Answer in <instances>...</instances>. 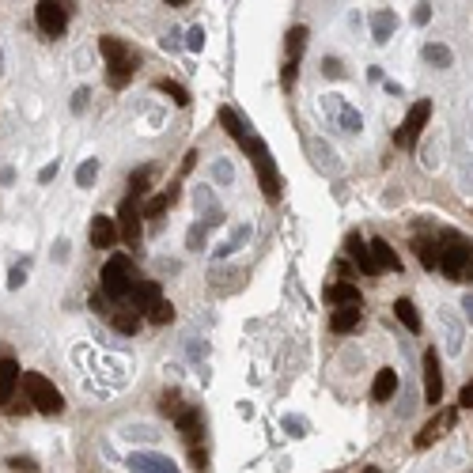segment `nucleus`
<instances>
[{
	"mask_svg": "<svg viewBox=\"0 0 473 473\" xmlns=\"http://www.w3.org/2000/svg\"><path fill=\"white\" fill-rule=\"evenodd\" d=\"M99 50H102V57H106V84L110 87H125L133 80V72H136V53L114 35H102Z\"/></svg>",
	"mask_w": 473,
	"mask_h": 473,
	"instance_id": "1",
	"label": "nucleus"
},
{
	"mask_svg": "<svg viewBox=\"0 0 473 473\" xmlns=\"http://www.w3.org/2000/svg\"><path fill=\"white\" fill-rule=\"evenodd\" d=\"M99 280H102V292H106L114 303L133 299V288H136V269H133V258H125V254H110V261L102 266Z\"/></svg>",
	"mask_w": 473,
	"mask_h": 473,
	"instance_id": "2",
	"label": "nucleus"
},
{
	"mask_svg": "<svg viewBox=\"0 0 473 473\" xmlns=\"http://www.w3.org/2000/svg\"><path fill=\"white\" fill-rule=\"evenodd\" d=\"M239 148H243L246 156L254 159V174H258L261 194H266L269 201H280V174H277V167H272V156H269L266 140H258V136H246Z\"/></svg>",
	"mask_w": 473,
	"mask_h": 473,
	"instance_id": "3",
	"label": "nucleus"
},
{
	"mask_svg": "<svg viewBox=\"0 0 473 473\" xmlns=\"http://www.w3.org/2000/svg\"><path fill=\"white\" fill-rule=\"evenodd\" d=\"M23 390H27L30 409H38V413H46V416L65 413V398H61V390L53 387V382L46 379V375H38V371H23Z\"/></svg>",
	"mask_w": 473,
	"mask_h": 473,
	"instance_id": "4",
	"label": "nucleus"
},
{
	"mask_svg": "<svg viewBox=\"0 0 473 473\" xmlns=\"http://www.w3.org/2000/svg\"><path fill=\"white\" fill-rule=\"evenodd\" d=\"M470 266H473V246H470L462 235L447 231V235L439 239V269H443V277L462 280Z\"/></svg>",
	"mask_w": 473,
	"mask_h": 473,
	"instance_id": "5",
	"label": "nucleus"
},
{
	"mask_svg": "<svg viewBox=\"0 0 473 473\" xmlns=\"http://www.w3.org/2000/svg\"><path fill=\"white\" fill-rule=\"evenodd\" d=\"M428 118H432V102H428V99H416V102H413V110L405 114L402 129L394 133V144H398V148H413L416 136H420V133H424V125H428Z\"/></svg>",
	"mask_w": 473,
	"mask_h": 473,
	"instance_id": "6",
	"label": "nucleus"
},
{
	"mask_svg": "<svg viewBox=\"0 0 473 473\" xmlns=\"http://www.w3.org/2000/svg\"><path fill=\"white\" fill-rule=\"evenodd\" d=\"M35 23L42 27V35L61 38L68 27V8L57 4V0H42V4H35Z\"/></svg>",
	"mask_w": 473,
	"mask_h": 473,
	"instance_id": "7",
	"label": "nucleus"
},
{
	"mask_svg": "<svg viewBox=\"0 0 473 473\" xmlns=\"http://www.w3.org/2000/svg\"><path fill=\"white\" fill-rule=\"evenodd\" d=\"M424 402L428 405L443 402V371H439V352L436 349L424 352Z\"/></svg>",
	"mask_w": 473,
	"mask_h": 473,
	"instance_id": "8",
	"label": "nucleus"
},
{
	"mask_svg": "<svg viewBox=\"0 0 473 473\" xmlns=\"http://www.w3.org/2000/svg\"><path fill=\"white\" fill-rule=\"evenodd\" d=\"M118 220H122V223H118V231H122L125 243L140 246V212H136V197L133 194L122 201V208H118Z\"/></svg>",
	"mask_w": 473,
	"mask_h": 473,
	"instance_id": "9",
	"label": "nucleus"
},
{
	"mask_svg": "<svg viewBox=\"0 0 473 473\" xmlns=\"http://www.w3.org/2000/svg\"><path fill=\"white\" fill-rule=\"evenodd\" d=\"M129 470H133V473H178V466H174L167 454H156V451H136V454H129Z\"/></svg>",
	"mask_w": 473,
	"mask_h": 473,
	"instance_id": "10",
	"label": "nucleus"
},
{
	"mask_svg": "<svg viewBox=\"0 0 473 473\" xmlns=\"http://www.w3.org/2000/svg\"><path fill=\"white\" fill-rule=\"evenodd\" d=\"M118 235H122V231H118V223L110 220V216H95L91 220V246L95 250H110V246L118 243Z\"/></svg>",
	"mask_w": 473,
	"mask_h": 473,
	"instance_id": "11",
	"label": "nucleus"
},
{
	"mask_svg": "<svg viewBox=\"0 0 473 473\" xmlns=\"http://www.w3.org/2000/svg\"><path fill=\"white\" fill-rule=\"evenodd\" d=\"M163 299V295H159V284L156 280H136V288H133V310L136 315H148L151 307H156V303Z\"/></svg>",
	"mask_w": 473,
	"mask_h": 473,
	"instance_id": "12",
	"label": "nucleus"
},
{
	"mask_svg": "<svg viewBox=\"0 0 473 473\" xmlns=\"http://www.w3.org/2000/svg\"><path fill=\"white\" fill-rule=\"evenodd\" d=\"M454 424V409H443V413L436 416V420H428V428L420 432V436H416V451H428L432 443H436L439 436H443L447 428H451Z\"/></svg>",
	"mask_w": 473,
	"mask_h": 473,
	"instance_id": "13",
	"label": "nucleus"
},
{
	"mask_svg": "<svg viewBox=\"0 0 473 473\" xmlns=\"http://www.w3.org/2000/svg\"><path fill=\"white\" fill-rule=\"evenodd\" d=\"M326 303H333V307H360V303H364V295H360L356 284H349V280H337V284L326 288Z\"/></svg>",
	"mask_w": 473,
	"mask_h": 473,
	"instance_id": "14",
	"label": "nucleus"
},
{
	"mask_svg": "<svg viewBox=\"0 0 473 473\" xmlns=\"http://www.w3.org/2000/svg\"><path fill=\"white\" fill-rule=\"evenodd\" d=\"M349 258L356 261V269L364 272V277H375V272H379V266H375V258H371V246L360 235H349Z\"/></svg>",
	"mask_w": 473,
	"mask_h": 473,
	"instance_id": "15",
	"label": "nucleus"
},
{
	"mask_svg": "<svg viewBox=\"0 0 473 473\" xmlns=\"http://www.w3.org/2000/svg\"><path fill=\"white\" fill-rule=\"evenodd\" d=\"M23 382V375H19V364L15 360H0V405H8L12 402V394H15V387Z\"/></svg>",
	"mask_w": 473,
	"mask_h": 473,
	"instance_id": "16",
	"label": "nucleus"
},
{
	"mask_svg": "<svg viewBox=\"0 0 473 473\" xmlns=\"http://www.w3.org/2000/svg\"><path fill=\"white\" fill-rule=\"evenodd\" d=\"M394 394H398V371L394 367H382V371L375 375V382H371V398L375 402H390Z\"/></svg>",
	"mask_w": 473,
	"mask_h": 473,
	"instance_id": "17",
	"label": "nucleus"
},
{
	"mask_svg": "<svg viewBox=\"0 0 473 473\" xmlns=\"http://www.w3.org/2000/svg\"><path fill=\"white\" fill-rule=\"evenodd\" d=\"M367 246H371V258H375V266H379V269H390V272L402 269V258L394 254V246H390L387 239H371Z\"/></svg>",
	"mask_w": 473,
	"mask_h": 473,
	"instance_id": "18",
	"label": "nucleus"
},
{
	"mask_svg": "<svg viewBox=\"0 0 473 473\" xmlns=\"http://www.w3.org/2000/svg\"><path fill=\"white\" fill-rule=\"evenodd\" d=\"M394 30H398V15L390 12V8H382V12H371V38H375V42H387Z\"/></svg>",
	"mask_w": 473,
	"mask_h": 473,
	"instance_id": "19",
	"label": "nucleus"
},
{
	"mask_svg": "<svg viewBox=\"0 0 473 473\" xmlns=\"http://www.w3.org/2000/svg\"><path fill=\"white\" fill-rule=\"evenodd\" d=\"M360 326V307H337L330 315V330L333 333H352Z\"/></svg>",
	"mask_w": 473,
	"mask_h": 473,
	"instance_id": "20",
	"label": "nucleus"
},
{
	"mask_svg": "<svg viewBox=\"0 0 473 473\" xmlns=\"http://www.w3.org/2000/svg\"><path fill=\"white\" fill-rule=\"evenodd\" d=\"M178 432L189 447H197V439H201V413H197V409H186V413L178 416Z\"/></svg>",
	"mask_w": 473,
	"mask_h": 473,
	"instance_id": "21",
	"label": "nucleus"
},
{
	"mask_svg": "<svg viewBox=\"0 0 473 473\" xmlns=\"http://www.w3.org/2000/svg\"><path fill=\"white\" fill-rule=\"evenodd\" d=\"M216 118H220L223 133H228V136H235L239 144H243L246 136H250V133H246V122H243V118H239V114H235V110H231V106H220V114H216Z\"/></svg>",
	"mask_w": 473,
	"mask_h": 473,
	"instance_id": "22",
	"label": "nucleus"
},
{
	"mask_svg": "<svg viewBox=\"0 0 473 473\" xmlns=\"http://www.w3.org/2000/svg\"><path fill=\"white\" fill-rule=\"evenodd\" d=\"M420 57L428 61L432 68H451V65H454V53L447 50L443 42H428V46H424V50H420Z\"/></svg>",
	"mask_w": 473,
	"mask_h": 473,
	"instance_id": "23",
	"label": "nucleus"
},
{
	"mask_svg": "<svg viewBox=\"0 0 473 473\" xmlns=\"http://www.w3.org/2000/svg\"><path fill=\"white\" fill-rule=\"evenodd\" d=\"M102 318H106L118 333H136V326H140V315H136V310H106Z\"/></svg>",
	"mask_w": 473,
	"mask_h": 473,
	"instance_id": "24",
	"label": "nucleus"
},
{
	"mask_svg": "<svg viewBox=\"0 0 473 473\" xmlns=\"http://www.w3.org/2000/svg\"><path fill=\"white\" fill-rule=\"evenodd\" d=\"M413 250H416L424 269H439V243H432V239H413Z\"/></svg>",
	"mask_w": 473,
	"mask_h": 473,
	"instance_id": "25",
	"label": "nucleus"
},
{
	"mask_svg": "<svg viewBox=\"0 0 473 473\" xmlns=\"http://www.w3.org/2000/svg\"><path fill=\"white\" fill-rule=\"evenodd\" d=\"M303 46H307V27H292V30H288V61H295V65H299Z\"/></svg>",
	"mask_w": 473,
	"mask_h": 473,
	"instance_id": "26",
	"label": "nucleus"
},
{
	"mask_svg": "<svg viewBox=\"0 0 473 473\" xmlns=\"http://www.w3.org/2000/svg\"><path fill=\"white\" fill-rule=\"evenodd\" d=\"M394 310H398V318H402V326L405 330H420V315H416V307H413V299H398L394 303Z\"/></svg>",
	"mask_w": 473,
	"mask_h": 473,
	"instance_id": "27",
	"label": "nucleus"
},
{
	"mask_svg": "<svg viewBox=\"0 0 473 473\" xmlns=\"http://www.w3.org/2000/svg\"><path fill=\"white\" fill-rule=\"evenodd\" d=\"M159 91L163 95H171V102L174 106H189V91L182 84H174V80H159Z\"/></svg>",
	"mask_w": 473,
	"mask_h": 473,
	"instance_id": "28",
	"label": "nucleus"
},
{
	"mask_svg": "<svg viewBox=\"0 0 473 473\" xmlns=\"http://www.w3.org/2000/svg\"><path fill=\"white\" fill-rule=\"evenodd\" d=\"M159 413H163V416H174V420H178V416L186 413V405H182V398L174 394V390H167V394L159 398Z\"/></svg>",
	"mask_w": 473,
	"mask_h": 473,
	"instance_id": "29",
	"label": "nucleus"
},
{
	"mask_svg": "<svg viewBox=\"0 0 473 473\" xmlns=\"http://www.w3.org/2000/svg\"><path fill=\"white\" fill-rule=\"evenodd\" d=\"M246 239H250V228H246V223H243V228H235V235H231V239H228V243H223V246H220V250H216V258H228V254H235V250H239V246H243V243H246Z\"/></svg>",
	"mask_w": 473,
	"mask_h": 473,
	"instance_id": "30",
	"label": "nucleus"
},
{
	"mask_svg": "<svg viewBox=\"0 0 473 473\" xmlns=\"http://www.w3.org/2000/svg\"><path fill=\"white\" fill-rule=\"evenodd\" d=\"M337 125H341L344 133H360V129H364V118H360L352 106H341V114H337Z\"/></svg>",
	"mask_w": 473,
	"mask_h": 473,
	"instance_id": "31",
	"label": "nucleus"
},
{
	"mask_svg": "<svg viewBox=\"0 0 473 473\" xmlns=\"http://www.w3.org/2000/svg\"><path fill=\"white\" fill-rule=\"evenodd\" d=\"M95 178H99V159H84L80 171H76V182L87 189V186H95Z\"/></svg>",
	"mask_w": 473,
	"mask_h": 473,
	"instance_id": "32",
	"label": "nucleus"
},
{
	"mask_svg": "<svg viewBox=\"0 0 473 473\" xmlns=\"http://www.w3.org/2000/svg\"><path fill=\"white\" fill-rule=\"evenodd\" d=\"M171 318H174V307H171V303H167V299H159L156 307L148 310V322H156V326H167V322H171Z\"/></svg>",
	"mask_w": 473,
	"mask_h": 473,
	"instance_id": "33",
	"label": "nucleus"
},
{
	"mask_svg": "<svg viewBox=\"0 0 473 473\" xmlns=\"http://www.w3.org/2000/svg\"><path fill=\"white\" fill-rule=\"evenodd\" d=\"M167 205H174V189H167V194L151 197V201L144 205V216H159V212H167Z\"/></svg>",
	"mask_w": 473,
	"mask_h": 473,
	"instance_id": "34",
	"label": "nucleus"
},
{
	"mask_svg": "<svg viewBox=\"0 0 473 473\" xmlns=\"http://www.w3.org/2000/svg\"><path fill=\"white\" fill-rule=\"evenodd\" d=\"M148 178H151V171H148V167H140V171H133V178H129V189H133V197H140L144 189H148Z\"/></svg>",
	"mask_w": 473,
	"mask_h": 473,
	"instance_id": "35",
	"label": "nucleus"
},
{
	"mask_svg": "<svg viewBox=\"0 0 473 473\" xmlns=\"http://www.w3.org/2000/svg\"><path fill=\"white\" fill-rule=\"evenodd\" d=\"M295 76H299V65H295V61H288L284 72H280V87H284V91H292V87H295Z\"/></svg>",
	"mask_w": 473,
	"mask_h": 473,
	"instance_id": "36",
	"label": "nucleus"
},
{
	"mask_svg": "<svg viewBox=\"0 0 473 473\" xmlns=\"http://www.w3.org/2000/svg\"><path fill=\"white\" fill-rule=\"evenodd\" d=\"M23 284H27V261L8 272V288H12V292H15V288H23Z\"/></svg>",
	"mask_w": 473,
	"mask_h": 473,
	"instance_id": "37",
	"label": "nucleus"
},
{
	"mask_svg": "<svg viewBox=\"0 0 473 473\" xmlns=\"http://www.w3.org/2000/svg\"><path fill=\"white\" fill-rule=\"evenodd\" d=\"M212 174H216V182H220V186H228V182L235 178V174H231V167H228V159H216Z\"/></svg>",
	"mask_w": 473,
	"mask_h": 473,
	"instance_id": "38",
	"label": "nucleus"
},
{
	"mask_svg": "<svg viewBox=\"0 0 473 473\" xmlns=\"http://www.w3.org/2000/svg\"><path fill=\"white\" fill-rule=\"evenodd\" d=\"M284 428L292 436H307V420H299V416H284Z\"/></svg>",
	"mask_w": 473,
	"mask_h": 473,
	"instance_id": "39",
	"label": "nucleus"
},
{
	"mask_svg": "<svg viewBox=\"0 0 473 473\" xmlns=\"http://www.w3.org/2000/svg\"><path fill=\"white\" fill-rule=\"evenodd\" d=\"M87 99H91V91H87V87H80V91L72 95V110H76V114H84V110H87Z\"/></svg>",
	"mask_w": 473,
	"mask_h": 473,
	"instance_id": "40",
	"label": "nucleus"
},
{
	"mask_svg": "<svg viewBox=\"0 0 473 473\" xmlns=\"http://www.w3.org/2000/svg\"><path fill=\"white\" fill-rule=\"evenodd\" d=\"M186 243H189V250H197V246L205 243V228L201 223H194V228H189V235H186Z\"/></svg>",
	"mask_w": 473,
	"mask_h": 473,
	"instance_id": "41",
	"label": "nucleus"
},
{
	"mask_svg": "<svg viewBox=\"0 0 473 473\" xmlns=\"http://www.w3.org/2000/svg\"><path fill=\"white\" fill-rule=\"evenodd\" d=\"M8 466L12 470H23V473H38V466L30 458H19V454H15V458H8Z\"/></svg>",
	"mask_w": 473,
	"mask_h": 473,
	"instance_id": "42",
	"label": "nucleus"
},
{
	"mask_svg": "<svg viewBox=\"0 0 473 473\" xmlns=\"http://www.w3.org/2000/svg\"><path fill=\"white\" fill-rule=\"evenodd\" d=\"M186 46H189V50H201V46H205V30L194 27V30H189V38H186Z\"/></svg>",
	"mask_w": 473,
	"mask_h": 473,
	"instance_id": "43",
	"label": "nucleus"
},
{
	"mask_svg": "<svg viewBox=\"0 0 473 473\" xmlns=\"http://www.w3.org/2000/svg\"><path fill=\"white\" fill-rule=\"evenodd\" d=\"M428 19H432V4H420V8L413 12V23H416V27H424Z\"/></svg>",
	"mask_w": 473,
	"mask_h": 473,
	"instance_id": "44",
	"label": "nucleus"
},
{
	"mask_svg": "<svg viewBox=\"0 0 473 473\" xmlns=\"http://www.w3.org/2000/svg\"><path fill=\"white\" fill-rule=\"evenodd\" d=\"M458 405H462V409H473V382H466V387H462V394H458Z\"/></svg>",
	"mask_w": 473,
	"mask_h": 473,
	"instance_id": "45",
	"label": "nucleus"
},
{
	"mask_svg": "<svg viewBox=\"0 0 473 473\" xmlns=\"http://www.w3.org/2000/svg\"><path fill=\"white\" fill-rule=\"evenodd\" d=\"M322 72H326V76H330V80H341V65H337V61H333V57H326Z\"/></svg>",
	"mask_w": 473,
	"mask_h": 473,
	"instance_id": "46",
	"label": "nucleus"
},
{
	"mask_svg": "<svg viewBox=\"0 0 473 473\" xmlns=\"http://www.w3.org/2000/svg\"><path fill=\"white\" fill-rule=\"evenodd\" d=\"M53 178H57V163H50V167L38 171V182H42V186H46V182H53Z\"/></svg>",
	"mask_w": 473,
	"mask_h": 473,
	"instance_id": "47",
	"label": "nucleus"
},
{
	"mask_svg": "<svg viewBox=\"0 0 473 473\" xmlns=\"http://www.w3.org/2000/svg\"><path fill=\"white\" fill-rule=\"evenodd\" d=\"M53 258H57V261H65V258H68V243H65V239H61V243L53 246Z\"/></svg>",
	"mask_w": 473,
	"mask_h": 473,
	"instance_id": "48",
	"label": "nucleus"
},
{
	"mask_svg": "<svg viewBox=\"0 0 473 473\" xmlns=\"http://www.w3.org/2000/svg\"><path fill=\"white\" fill-rule=\"evenodd\" d=\"M194 163H197V151H186V159H182V174L194 171Z\"/></svg>",
	"mask_w": 473,
	"mask_h": 473,
	"instance_id": "49",
	"label": "nucleus"
},
{
	"mask_svg": "<svg viewBox=\"0 0 473 473\" xmlns=\"http://www.w3.org/2000/svg\"><path fill=\"white\" fill-rule=\"evenodd\" d=\"M462 310H466V318L473 322V295H466V299H462Z\"/></svg>",
	"mask_w": 473,
	"mask_h": 473,
	"instance_id": "50",
	"label": "nucleus"
},
{
	"mask_svg": "<svg viewBox=\"0 0 473 473\" xmlns=\"http://www.w3.org/2000/svg\"><path fill=\"white\" fill-rule=\"evenodd\" d=\"M462 280H466V284H473V266L466 269V277H462Z\"/></svg>",
	"mask_w": 473,
	"mask_h": 473,
	"instance_id": "51",
	"label": "nucleus"
},
{
	"mask_svg": "<svg viewBox=\"0 0 473 473\" xmlns=\"http://www.w3.org/2000/svg\"><path fill=\"white\" fill-rule=\"evenodd\" d=\"M364 473H379V470H364Z\"/></svg>",
	"mask_w": 473,
	"mask_h": 473,
	"instance_id": "52",
	"label": "nucleus"
}]
</instances>
